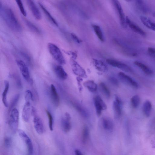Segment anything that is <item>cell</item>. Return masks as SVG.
<instances>
[{
	"instance_id": "6da1fadb",
	"label": "cell",
	"mask_w": 155,
	"mask_h": 155,
	"mask_svg": "<svg viewBox=\"0 0 155 155\" xmlns=\"http://www.w3.org/2000/svg\"><path fill=\"white\" fill-rule=\"evenodd\" d=\"M0 7L1 14L8 26L14 31H20L21 26L13 12L10 8L3 7L1 5Z\"/></svg>"
},
{
	"instance_id": "7a4b0ae2",
	"label": "cell",
	"mask_w": 155,
	"mask_h": 155,
	"mask_svg": "<svg viewBox=\"0 0 155 155\" xmlns=\"http://www.w3.org/2000/svg\"><path fill=\"white\" fill-rule=\"evenodd\" d=\"M48 47L49 52L54 59L61 65L66 64V60L59 48L53 43H49Z\"/></svg>"
},
{
	"instance_id": "3957f363",
	"label": "cell",
	"mask_w": 155,
	"mask_h": 155,
	"mask_svg": "<svg viewBox=\"0 0 155 155\" xmlns=\"http://www.w3.org/2000/svg\"><path fill=\"white\" fill-rule=\"evenodd\" d=\"M9 124L12 131L15 133L18 130L19 124V113L18 110L14 108L10 112Z\"/></svg>"
},
{
	"instance_id": "277c9868",
	"label": "cell",
	"mask_w": 155,
	"mask_h": 155,
	"mask_svg": "<svg viewBox=\"0 0 155 155\" xmlns=\"http://www.w3.org/2000/svg\"><path fill=\"white\" fill-rule=\"evenodd\" d=\"M18 134L25 142L28 148V155H33V147L32 141L28 135L25 132L22 130H18Z\"/></svg>"
},
{
	"instance_id": "5b68a950",
	"label": "cell",
	"mask_w": 155,
	"mask_h": 155,
	"mask_svg": "<svg viewBox=\"0 0 155 155\" xmlns=\"http://www.w3.org/2000/svg\"><path fill=\"white\" fill-rule=\"evenodd\" d=\"M70 64L73 73L80 77L86 78L87 77L85 70L75 61L72 58L70 60Z\"/></svg>"
},
{
	"instance_id": "8992f818",
	"label": "cell",
	"mask_w": 155,
	"mask_h": 155,
	"mask_svg": "<svg viewBox=\"0 0 155 155\" xmlns=\"http://www.w3.org/2000/svg\"><path fill=\"white\" fill-rule=\"evenodd\" d=\"M16 63L24 79L28 82H31L29 71L26 64L21 60H17Z\"/></svg>"
},
{
	"instance_id": "52a82bcc",
	"label": "cell",
	"mask_w": 155,
	"mask_h": 155,
	"mask_svg": "<svg viewBox=\"0 0 155 155\" xmlns=\"http://www.w3.org/2000/svg\"><path fill=\"white\" fill-rule=\"evenodd\" d=\"M94 104L96 114L98 117L101 116L102 111L107 109L106 103L99 96L95 97L94 99Z\"/></svg>"
},
{
	"instance_id": "ba28073f",
	"label": "cell",
	"mask_w": 155,
	"mask_h": 155,
	"mask_svg": "<svg viewBox=\"0 0 155 155\" xmlns=\"http://www.w3.org/2000/svg\"><path fill=\"white\" fill-rule=\"evenodd\" d=\"M107 62L111 66L120 69L127 72H131V68L125 64L111 59L106 60Z\"/></svg>"
},
{
	"instance_id": "9c48e42d",
	"label": "cell",
	"mask_w": 155,
	"mask_h": 155,
	"mask_svg": "<svg viewBox=\"0 0 155 155\" xmlns=\"http://www.w3.org/2000/svg\"><path fill=\"white\" fill-rule=\"evenodd\" d=\"M118 76L120 80L125 84L132 86L135 88H138V83L130 76L124 73L120 72L118 74Z\"/></svg>"
},
{
	"instance_id": "30bf717a",
	"label": "cell",
	"mask_w": 155,
	"mask_h": 155,
	"mask_svg": "<svg viewBox=\"0 0 155 155\" xmlns=\"http://www.w3.org/2000/svg\"><path fill=\"white\" fill-rule=\"evenodd\" d=\"M71 116L67 113L64 114L61 121V125L62 130L66 133L69 132L71 128Z\"/></svg>"
},
{
	"instance_id": "8fae6325",
	"label": "cell",
	"mask_w": 155,
	"mask_h": 155,
	"mask_svg": "<svg viewBox=\"0 0 155 155\" xmlns=\"http://www.w3.org/2000/svg\"><path fill=\"white\" fill-rule=\"evenodd\" d=\"M122 102L121 100L117 96H115V100L113 104V109L115 117L119 118L122 112Z\"/></svg>"
},
{
	"instance_id": "7c38bea8",
	"label": "cell",
	"mask_w": 155,
	"mask_h": 155,
	"mask_svg": "<svg viewBox=\"0 0 155 155\" xmlns=\"http://www.w3.org/2000/svg\"><path fill=\"white\" fill-rule=\"evenodd\" d=\"M33 122L34 127L37 133L40 135L43 134L44 132V128L41 118L36 115L33 116Z\"/></svg>"
},
{
	"instance_id": "4fadbf2b",
	"label": "cell",
	"mask_w": 155,
	"mask_h": 155,
	"mask_svg": "<svg viewBox=\"0 0 155 155\" xmlns=\"http://www.w3.org/2000/svg\"><path fill=\"white\" fill-rule=\"evenodd\" d=\"M32 106L30 101H25L22 114L23 120L25 122H28L31 115Z\"/></svg>"
},
{
	"instance_id": "5bb4252c",
	"label": "cell",
	"mask_w": 155,
	"mask_h": 155,
	"mask_svg": "<svg viewBox=\"0 0 155 155\" xmlns=\"http://www.w3.org/2000/svg\"><path fill=\"white\" fill-rule=\"evenodd\" d=\"M113 1L118 11L121 25L123 28H125L127 26L126 17H125V15L121 4L118 1Z\"/></svg>"
},
{
	"instance_id": "9a60e30c",
	"label": "cell",
	"mask_w": 155,
	"mask_h": 155,
	"mask_svg": "<svg viewBox=\"0 0 155 155\" xmlns=\"http://www.w3.org/2000/svg\"><path fill=\"white\" fill-rule=\"evenodd\" d=\"M126 22L127 25H128L133 31L142 36H146V33L138 25L133 22L127 17H126Z\"/></svg>"
},
{
	"instance_id": "2e32d148",
	"label": "cell",
	"mask_w": 155,
	"mask_h": 155,
	"mask_svg": "<svg viewBox=\"0 0 155 155\" xmlns=\"http://www.w3.org/2000/svg\"><path fill=\"white\" fill-rule=\"evenodd\" d=\"M50 95L51 100L54 105L56 107H58L59 105V98L56 89L53 84H51L50 88Z\"/></svg>"
},
{
	"instance_id": "e0dca14e",
	"label": "cell",
	"mask_w": 155,
	"mask_h": 155,
	"mask_svg": "<svg viewBox=\"0 0 155 155\" xmlns=\"http://www.w3.org/2000/svg\"><path fill=\"white\" fill-rule=\"evenodd\" d=\"M28 5L35 17L38 20H40L42 18L41 12L32 1L28 0L27 1Z\"/></svg>"
},
{
	"instance_id": "ac0fdd59",
	"label": "cell",
	"mask_w": 155,
	"mask_h": 155,
	"mask_svg": "<svg viewBox=\"0 0 155 155\" xmlns=\"http://www.w3.org/2000/svg\"><path fill=\"white\" fill-rule=\"evenodd\" d=\"M54 70L56 75L60 80H64L67 78V74L61 66H55Z\"/></svg>"
},
{
	"instance_id": "d6986e66",
	"label": "cell",
	"mask_w": 155,
	"mask_h": 155,
	"mask_svg": "<svg viewBox=\"0 0 155 155\" xmlns=\"http://www.w3.org/2000/svg\"><path fill=\"white\" fill-rule=\"evenodd\" d=\"M93 65L98 71L102 72H105L108 71V68L104 62L96 59H93Z\"/></svg>"
},
{
	"instance_id": "ffe728a7",
	"label": "cell",
	"mask_w": 155,
	"mask_h": 155,
	"mask_svg": "<svg viewBox=\"0 0 155 155\" xmlns=\"http://www.w3.org/2000/svg\"><path fill=\"white\" fill-rule=\"evenodd\" d=\"M140 20L146 27L155 32V23L153 22L144 16H141Z\"/></svg>"
},
{
	"instance_id": "44dd1931",
	"label": "cell",
	"mask_w": 155,
	"mask_h": 155,
	"mask_svg": "<svg viewBox=\"0 0 155 155\" xmlns=\"http://www.w3.org/2000/svg\"><path fill=\"white\" fill-rule=\"evenodd\" d=\"M101 122L103 127L105 130L110 131L113 130L114 125L110 119L106 117L103 118L101 120Z\"/></svg>"
},
{
	"instance_id": "7402d4cb",
	"label": "cell",
	"mask_w": 155,
	"mask_h": 155,
	"mask_svg": "<svg viewBox=\"0 0 155 155\" xmlns=\"http://www.w3.org/2000/svg\"><path fill=\"white\" fill-rule=\"evenodd\" d=\"M4 88L2 94V101L4 106L6 107L8 106V104L7 100V95L9 91V82L7 80L4 82Z\"/></svg>"
},
{
	"instance_id": "603a6c76",
	"label": "cell",
	"mask_w": 155,
	"mask_h": 155,
	"mask_svg": "<svg viewBox=\"0 0 155 155\" xmlns=\"http://www.w3.org/2000/svg\"><path fill=\"white\" fill-rule=\"evenodd\" d=\"M83 85L90 92L94 93L96 91L97 85L93 80H89L84 83Z\"/></svg>"
},
{
	"instance_id": "cb8c5ba5",
	"label": "cell",
	"mask_w": 155,
	"mask_h": 155,
	"mask_svg": "<svg viewBox=\"0 0 155 155\" xmlns=\"http://www.w3.org/2000/svg\"><path fill=\"white\" fill-rule=\"evenodd\" d=\"M134 64L146 74L150 75L153 74L152 71L145 64L137 61H135Z\"/></svg>"
},
{
	"instance_id": "d4e9b609",
	"label": "cell",
	"mask_w": 155,
	"mask_h": 155,
	"mask_svg": "<svg viewBox=\"0 0 155 155\" xmlns=\"http://www.w3.org/2000/svg\"><path fill=\"white\" fill-rule=\"evenodd\" d=\"M93 30L99 38V39L101 42L104 41V38L102 31V30L99 25L93 24L92 25Z\"/></svg>"
},
{
	"instance_id": "484cf974",
	"label": "cell",
	"mask_w": 155,
	"mask_h": 155,
	"mask_svg": "<svg viewBox=\"0 0 155 155\" xmlns=\"http://www.w3.org/2000/svg\"><path fill=\"white\" fill-rule=\"evenodd\" d=\"M152 108V104L150 101L147 100L145 102L143 105V110L147 117H149L150 115Z\"/></svg>"
},
{
	"instance_id": "4316f807",
	"label": "cell",
	"mask_w": 155,
	"mask_h": 155,
	"mask_svg": "<svg viewBox=\"0 0 155 155\" xmlns=\"http://www.w3.org/2000/svg\"><path fill=\"white\" fill-rule=\"evenodd\" d=\"M99 86L100 91L107 98H110V92L106 85L104 83L101 82L99 84Z\"/></svg>"
},
{
	"instance_id": "83f0119b",
	"label": "cell",
	"mask_w": 155,
	"mask_h": 155,
	"mask_svg": "<svg viewBox=\"0 0 155 155\" xmlns=\"http://www.w3.org/2000/svg\"><path fill=\"white\" fill-rule=\"evenodd\" d=\"M39 4L41 8L42 9L43 12H44V13L48 17V18L49 19V20L55 25L56 26H58V24L57 22L54 18V17H53L51 16V15L50 13V12L45 8L43 5L41 3H39Z\"/></svg>"
},
{
	"instance_id": "f1b7e54d",
	"label": "cell",
	"mask_w": 155,
	"mask_h": 155,
	"mask_svg": "<svg viewBox=\"0 0 155 155\" xmlns=\"http://www.w3.org/2000/svg\"><path fill=\"white\" fill-rule=\"evenodd\" d=\"M74 106L77 111L81 114L83 117L86 118L88 117V112L82 106L76 103L74 104Z\"/></svg>"
},
{
	"instance_id": "f546056e",
	"label": "cell",
	"mask_w": 155,
	"mask_h": 155,
	"mask_svg": "<svg viewBox=\"0 0 155 155\" xmlns=\"http://www.w3.org/2000/svg\"><path fill=\"white\" fill-rule=\"evenodd\" d=\"M132 106L136 109L139 106L140 102V98L138 95H135L133 96L131 100Z\"/></svg>"
},
{
	"instance_id": "4dcf8cb0",
	"label": "cell",
	"mask_w": 155,
	"mask_h": 155,
	"mask_svg": "<svg viewBox=\"0 0 155 155\" xmlns=\"http://www.w3.org/2000/svg\"><path fill=\"white\" fill-rule=\"evenodd\" d=\"M48 120L49 124L50 130L51 131L53 130L54 120L53 116L51 112L48 110L46 111Z\"/></svg>"
},
{
	"instance_id": "1f68e13d",
	"label": "cell",
	"mask_w": 155,
	"mask_h": 155,
	"mask_svg": "<svg viewBox=\"0 0 155 155\" xmlns=\"http://www.w3.org/2000/svg\"><path fill=\"white\" fill-rule=\"evenodd\" d=\"M89 136V132L88 127L85 126L83 128L82 132V138L83 143H85Z\"/></svg>"
},
{
	"instance_id": "d6a6232c",
	"label": "cell",
	"mask_w": 155,
	"mask_h": 155,
	"mask_svg": "<svg viewBox=\"0 0 155 155\" xmlns=\"http://www.w3.org/2000/svg\"><path fill=\"white\" fill-rule=\"evenodd\" d=\"M25 22L28 27L32 31L36 33H39V30L32 22L28 20H25Z\"/></svg>"
},
{
	"instance_id": "836d02e7",
	"label": "cell",
	"mask_w": 155,
	"mask_h": 155,
	"mask_svg": "<svg viewBox=\"0 0 155 155\" xmlns=\"http://www.w3.org/2000/svg\"><path fill=\"white\" fill-rule=\"evenodd\" d=\"M25 101H30L33 100V95L30 90H28L25 92Z\"/></svg>"
},
{
	"instance_id": "e575fe53",
	"label": "cell",
	"mask_w": 155,
	"mask_h": 155,
	"mask_svg": "<svg viewBox=\"0 0 155 155\" xmlns=\"http://www.w3.org/2000/svg\"><path fill=\"white\" fill-rule=\"evenodd\" d=\"M16 2L20 9L22 14L24 16H27V13L25 9L22 1L20 0H17Z\"/></svg>"
},
{
	"instance_id": "d590c367",
	"label": "cell",
	"mask_w": 155,
	"mask_h": 155,
	"mask_svg": "<svg viewBox=\"0 0 155 155\" xmlns=\"http://www.w3.org/2000/svg\"><path fill=\"white\" fill-rule=\"evenodd\" d=\"M19 99V94L17 95L14 97L13 100L12 101L11 103V105L10 107V110H9V111H10V112L14 108V106H16V105L17 104V103Z\"/></svg>"
},
{
	"instance_id": "8d00e7d4",
	"label": "cell",
	"mask_w": 155,
	"mask_h": 155,
	"mask_svg": "<svg viewBox=\"0 0 155 155\" xmlns=\"http://www.w3.org/2000/svg\"><path fill=\"white\" fill-rule=\"evenodd\" d=\"M136 3L138 7L140 9L144 11L146 10V7H145L146 4L143 1L138 0V1H136Z\"/></svg>"
},
{
	"instance_id": "74e56055",
	"label": "cell",
	"mask_w": 155,
	"mask_h": 155,
	"mask_svg": "<svg viewBox=\"0 0 155 155\" xmlns=\"http://www.w3.org/2000/svg\"><path fill=\"white\" fill-rule=\"evenodd\" d=\"M148 54L151 57H155V49L152 47H149L148 49Z\"/></svg>"
},
{
	"instance_id": "f35d334b",
	"label": "cell",
	"mask_w": 155,
	"mask_h": 155,
	"mask_svg": "<svg viewBox=\"0 0 155 155\" xmlns=\"http://www.w3.org/2000/svg\"><path fill=\"white\" fill-rule=\"evenodd\" d=\"M71 35L72 39L77 43H80L82 42L80 39L75 34L72 33Z\"/></svg>"
},
{
	"instance_id": "ab89813d",
	"label": "cell",
	"mask_w": 155,
	"mask_h": 155,
	"mask_svg": "<svg viewBox=\"0 0 155 155\" xmlns=\"http://www.w3.org/2000/svg\"><path fill=\"white\" fill-rule=\"evenodd\" d=\"M110 82L114 85L118 86L119 83L118 80L114 77H111L109 78Z\"/></svg>"
},
{
	"instance_id": "60d3db41",
	"label": "cell",
	"mask_w": 155,
	"mask_h": 155,
	"mask_svg": "<svg viewBox=\"0 0 155 155\" xmlns=\"http://www.w3.org/2000/svg\"><path fill=\"white\" fill-rule=\"evenodd\" d=\"M11 139L9 138H6L5 140V145L7 147L9 146L11 143Z\"/></svg>"
},
{
	"instance_id": "b9f144b4",
	"label": "cell",
	"mask_w": 155,
	"mask_h": 155,
	"mask_svg": "<svg viewBox=\"0 0 155 155\" xmlns=\"http://www.w3.org/2000/svg\"><path fill=\"white\" fill-rule=\"evenodd\" d=\"M75 155H83L80 151L76 149L75 151Z\"/></svg>"
},
{
	"instance_id": "7bdbcfd3",
	"label": "cell",
	"mask_w": 155,
	"mask_h": 155,
	"mask_svg": "<svg viewBox=\"0 0 155 155\" xmlns=\"http://www.w3.org/2000/svg\"><path fill=\"white\" fill-rule=\"evenodd\" d=\"M151 144L152 148H155V137L151 141Z\"/></svg>"
}]
</instances>
